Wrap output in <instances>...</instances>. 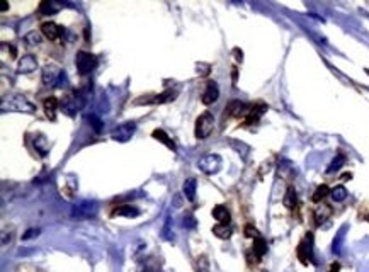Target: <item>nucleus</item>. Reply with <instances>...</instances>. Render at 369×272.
<instances>
[{
    "instance_id": "f257e3e1",
    "label": "nucleus",
    "mask_w": 369,
    "mask_h": 272,
    "mask_svg": "<svg viewBox=\"0 0 369 272\" xmlns=\"http://www.w3.org/2000/svg\"><path fill=\"white\" fill-rule=\"evenodd\" d=\"M213 128H215V118L209 111H204L198 119H196V129L194 135L198 140H206L211 135Z\"/></svg>"
},
{
    "instance_id": "f03ea898",
    "label": "nucleus",
    "mask_w": 369,
    "mask_h": 272,
    "mask_svg": "<svg viewBox=\"0 0 369 272\" xmlns=\"http://www.w3.org/2000/svg\"><path fill=\"white\" fill-rule=\"evenodd\" d=\"M85 104V99L80 92H70V94L65 95V99L61 101V109L67 112L68 116H75Z\"/></svg>"
},
{
    "instance_id": "7ed1b4c3",
    "label": "nucleus",
    "mask_w": 369,
    "mask_h": 272,
    "mask_svg": "<svg viewBox=\"0 0 369 272\" xmlns=\"http://www.w3.org/2000/svg\"><path fill=\"white\" fill-rule=\"evenodd\" d=\"M75 67H77L80 75H87L97 67V58L89 51H78L77 56H75Z\"/></svg>"
},
{
    "instance_id": "20e7f679",
    "label": "nucleus",
    "mask_w": 369,
    "mask_h": 272,
    "mask_svg": "<svg viewBox=\"0 0 369 272\" xmlns=\"http://www.w3.org/2000/svg\"><path fill=\"white\" fill-rule=\"evenodd\" d=\"M296 254H298L299 262L305 264V266H308V262H312V259H313V235L312 233H308V235L305 236V240L299 242L298 249H296Z\"/></svg>"
},
{
    "instance_id": "39448f33",
    "label": "nucleus",
    "mask_w": 369,
    "mask_h": 272,
    "mask_svg": "<svg viewBox=\"0 0 369 272\" xmlns=\"http://www.w3.org/2000/svg\"><path fill=\"white\" fill-rule=\"evenodd\" d=\"M2 108L7 109L9 108L10 111H26V112H34V106L31 104L29 101L22 97V95H10L9 97V102L3 101L2 102Z\"/></svg>"
},
{
    "instance_id": "423d86ee",
    "label": "nucleus",
    "mask_w": 369,
    "mask_h": 272,
    "mask_svg": "<svg viewBox=\"0 0 369 272\" xmlns=\"http://www.w3.org/2000/svg\"><path fill=\"white\" fill-rule=\"evenodd\" d=\"M198 165H199V168L204 172V174L213 175V174H216L220 168H221V158H220L218 155L209 153V155H206V157H203L201 160H199Z\"/></svg>"
},
{
    "instance_id": "0eeeda50",
    "label": "nucleus",
    "mask_w": 369,
    "mask_h": 272,
    "mask_svg": "<svg viewBox=\"0 0 369 272\" xmlns=\"http://www.w3.org/2000/svg\"><path fill=\"white\" fill-rule=\"evenodd\" d=\"M65 78V73L56 67V65H46L43 68V82L46 85H53V87H60L58 82Z\"/></svg>"
},
{
    "instance_id": "6e6552de",
    "label": "nucleus",
    "mask_w": 369,
    "mask_h": 272,
    "mask_svg": "<svg viewBox=\"0 0 369 272\" xmlns=\"http://www.w3.org/2000/svg\"><path fill=\"white\" fill-rule=\"evenodd\" d=\"M134 129H136V125H134L133 121L123 123V125H119L116 129H112L111 138L114 141H121V143H124V141H128L131 136H133Z\"/></svg>"
},
{
    "instance_id": "1a4fd4ad",
    "label": "nucleus",
    "mask_w": 369,
    "mask_h": 272,
    "mask_svg": "<svg viewBox=\"0 0 369 272\" xmlns=\"http://www.w3.org/2000/svg\"><path fill=\"white\" fill-rule=\"evenodd\" d=\"M218 97H220L218 85H216V82L209 80L208 85H206V89H204V92H203V95H201V102L203 104H206V106H209V104H213V102L218 101Z\"/></svg>"
},
{
    "instance_id": "9d476101",
    "label": "nucleus",
    "mask_w": 369,
    "mask_h": 272,
    "mask_svg": "<svg viewBox=\"0 0 369 272\" xmlns=\"http://www.w3.org/2000/svg\"><path fill=\"white\" fill-rule=\"evenodd\" d=\"M265 111H267V106L262 104V102H257V104L250 106L247 111V116H245V125H255Z\"/></svg>"
},
{
    "instance_id": "9b49d317",
    "label": "nucleus",
    "mask_w": 369,
    "mask_h": 272,
    "mask_svg": "<svg viewBox=\"0 0 369 272\" xmlns=\"http://www.w3.org/2000/svg\"><path fill=\"white\" fill-rule=\"evenodd\" d=\"M41 33H43L44 37H48L50 41H56L60 39V36L63 34V27L58 26L55 22H44L41 26Z\"/></svg>"
},
{
    "instance_id": "f8f14e48",
    "label": "nucleus",
    "mask_w": 369,
    "mask_h": 272,
    "mask_svg": "<svg viewBox=\"0 0 369 272\" xmlns=\"http://www.w3.org/2000/svg\"><path fill=\"white\" fill-rule=\"evenodd\" d=\"M248 108L240 101H232L225 109V118H240V116H247Z\"/></svg>"
},
{
    "instance_id": "ddd939ff",
    "label": "nucleus",
    "mask_w": 369,
    "mask_h": 272,
    "mask_svg": "<svg viewBox=\"0 0 369 272\" xmlns=\"http://www.w3.org/2000/svg\"><path fill=\"white\" fill-rule=\"evenodd\" d=\"M36 68H37V60L34 54H24L19 60V63H17V70H19L20 73H31V72H34Z\"/></svg>"
},
{
    "instance_id": "4468645a",
    "label": "nucleus",
    "mask_w": 369,
    "mask_h": 272,
    "mask_svg": "<svg viewBox=\"0 0 369 272\" xmlns=\"http://www.w3.org/2000/svg\"><path fill=\"white\" fill-rule=\"evenodd\" d=\"M174 99H175L174 91H165L151 99H138L136 104H143V102L145 104H164V102H170V101H174Z\"/></svg>"
},
{
    "instance_id": "2eb2a0df",
    "label": "nucleus",
    "mask_w": 369,
    "mask_h": 272,
    "mask_svg": "<svg viewBox=\"0 0 369 272\" xmlns=\"http://www.w3.org/2000/svg\"><path fill=\"white\" fill-rule=\"evenodd\" d=\"M95 213V204L94 202H80V204L75 208L74 215L77 216L78 219H84V218H89L91 215Z\"/></svg>"
},
{
    "instance_id": "dca6fc26",
    "label": "nucleus",
    "mask_w": 369,
    "mask_h": 272,
    "mask_svg": "<svg viewBox=\"0 0 369 272\" xmlns=\"http://www.w3.org/2000/svg\"><path fill=\"white\" fill-rule=\"evenodd\" d=\"M43 109L44 112H46V116L51 119V121H55L56 119V109H58V99L53 97V95H50V97L44 99L43 102Z\"/></svg>"
},
{
    "instance_id": "f3484780",
    "label": "nucleus",
    "mask_w": 369,
    "mask_h": 272,
    "mask_svg": "<svg viewBox=\"0 0 369 272\" xmlns=\"http://www.w3.org/2000/svg\"><path fill=\"white\" fill-rule=\"evenodd\" d=\"M330 215H332V208H330V206H327V204H322L318 209H315V211H313V221H315L316 226H320L327 218H329Z\"/></svg>"
},
{
    "instance_id": "a211bd4d",
    "label": "nucleus",
    "mask_w": 369,
    "mask_h": 272,
    "mask_svg": "<svg viewBox=\"0 0 369 272\" xmlns=\"http://www.w3.org/2000/svg\"><path fill=\"white\" fill-rule=\"evenodd\" d=\"M138 215H140V209L131 204H121L112 209V216H128V218H133V216H138Z\"/></svg>"
},
{
    "instance_id": "6ab92c4d",
    "label": "nucleus",
    "mask_w": 369,
    "mask_h": 272,
    "mask_svg": "<svg viewBox=\"0 0 369 272\" xmlns=\"http://www.w3.org/2000/svg\"><path fill=\"white\" fill-rule=\"evenodd\" d=\"M213 216H215L216 221L221 223V225H228L230 219H232V215H230V211L226 209V206H221V204H218L213 209Z\"/></svg>"
},
{
    "instance_id": "aec40b11",
    "label": "nucleus",
    "mask_w": 369,
    "mask_h": 272,
    "mask_svg": "<svg viewBox=\"0 0 369 272\" xmlns=\"http://www.w3.org/2000/svg\"><path fill=\"white\" fill-rule=\"evenodd\" d=\"M151 136H153V140L160 141V143H164L167 148H170L172 151H175V143L170 140V136H168L167 133L164 131V129H155L153 135H151Z\"/></svg>"
},
{
    "instance_id": "412c9836",
    "label": "nucleus",
    "mask_w": 369,
    "mask_h": 272,
    "mask_svg": "<svg viewBox=\"0 0 369 272\" xmlns=\"http://www.w3.org/2000/svg\"><path fill=\"white\" fill-rule=\"evenodd\" d=\"M282 204H284L288 209H295L296 208V204H298V196H296L295 187H288L284 198H282Z\"/></svg>"
},
{
    "instance_id": "4be33fe9",
    "label": "nucleus",
    "mask_w": 369,
    "mask_h": 272,
    "mask_svg": "<svg viewBox=\"0 0 369 272\" xmlns=\"http://www.w3.org/2000/svg\"><path fill=\"white\" fill-rule=\"evenodd\" d=\"M265 252H267V243H265L264 238H254V245H252V254H254L255 257H258V259H262V257L265 255Z\"/></svg>"
},
{
    "instance_id": "5701e85b",
    "label": "nucleus",
    "mask_w": 369,
    "mask_h": 272,
    "mask_svg": "<svg viewBox=\"0 0 369 272\" xmlns=\"http://www.w3.org/2000/svg\"><path fill=\"white\" fill-rule=\"evenodd\" d=\"M213 233H215V236H218V238L228 240L230 236H232V228H230L228 225H221V223H218V225L213 226Z\"/></svg>"
},
{
    "instance_id": "b1692460",
    "label": "nucleus",
    "mask_w": 369,
    "mask_h": 272,
    "mask_svg": "<svg viewBox=\"0 0 369 272\" xmlns=\"http://www.w3.org/2000/svg\"><path fill=\"white\" fill-rule=\"evenodd\" d=\"M34 148H36L37 153H39L41 157H44V155L48 153V143H46V138H44L43 135H36V136H34Z\"/></svg>"
},
{
    "instance_id": "393cba45",
    "label": "nucleus",
    "mask_w": 369,
    "mask_h": 272,
    "mask_svg": "<svg viewBox=\"0 0 369 272\" xmlns=\"http://www.w3.org/2000/svg\"><path fill=\"white\" fill-rule=\"evenodd\" d=\"M184 194L189 201H194L196 198V179H187L184 182Z\"/></svg>"
},
{
    "instance_id": "a878e982",
    "label": "nucleus",
    "mask_w": 369,
    "mask_h": 272,
    "mask_svg": "<svg viewBox=\"0 0 369 272\" xmlns=\"http://www.w3.org/2000/svg\"><path fill=\"white\" fill-rule=\"evenodd\" d=\"M329 192H330L329 185H325V184L318 185V187H316V191L313 192V196H312V201H313V202H322V199H325V198H327V194H329Z\"/></svg>"
},
{
    "instance_id": "bb28decb",
    "label": "nucleus",
    "mask_w": 369,
    "mask_h": 272,
    "mask_svg": "<svg viewBox=\"0 0 369 272\" xmlns=\"http://www.w3.org/2000/svg\"><path fill=\"white\" fill-rule=\"evenodd\" d=\"M330 194H332V199L335 202H340L347 198V191L344 185H337V187H333L332 191H330Z\"/></svg>"
},
{
    "instance_id": "cd10ccee",
    "label": "nucleus",
    "mask_w": 369,
    "mask_h": 272,
    "mask_svg": "<svg viewBox=\"0 0 369 272\" xmlns=\"http://www.w3.org/2000/svg\"><path fill=\"white\" fill-rule=\"evenodd\" d=\"M58 9V5H55L53 2H41L39 3V14L41 16H50V14H55Z\"/></svg>"
},
{
    "instance_id": "c85d7f7f",
    "label": "nucleus",
    "mask_w": 369,
    "mask_h": 272,
    "mask_svg": "<svg viewBox=\"0 0 369 272\" xmlns=\"http://www.w3.org/2000/svg\"><path fill=\"white\" fill-rule=\"evenodd\" d=\"M344 162H346V157H344V155H337V157L332 160V165L327 168V172H329V174H332V172H337L344 165Z\"/></svg>"
},
{
    "instance_id": "c756f323",
    "label": "nucleus",
    "mask_w": 369,
    "mask_h": 272,
    "mask_svg": "<svg viewBox=\"0 0 369 272\" xmlns=\"http://www.w3.org/2000/svg\"><path fill=\"white\" fill-rule=\"evenodd\" d=\"M24 39H26L29 44H39L41 43V34L36 33V31H31V33L26 34V37H24Z\"/></svg>"
},
{
    "instance_id": "7c9ffc66",
    "label": "nucleus",
    "mask_w": 369,
    "mask_h": 272,
    "mask_svg": "<svg viewBox=\"0 0 369 272\" xmlns=\"http://www.w3.org/2000/svg\"><path fill=\"white\" fill-rule=\"evenodd\" d=\"M243 233H245V236H248V238H258V232L254 225H245Z\"/></svg>"
},
{
    "instance_id": "2f4dec72",
    "label": "nucleus",
    "mask_w": 369,
    "mask_h": 272,
    "mask_svg": "<svg viewBox=\"0 0 369 272\" xmlns=\"http://www.w3.org/2000/svg\"><path fill=\"white\" fill-rule=\"evenodd\" d=\"M342 238H344V228L340 230V233L337 235V238L333 240V247H332L333 254H339V250H340V242H342Z\"/></svg>"
},
{
    "instance_id": "473e14b6",
    "label": "nucleus",
    "mask_w": 369,
    "mask_h": 272,
    "mask_svg": "<svg viewBox=\"0 0 369 272\" xmlns=\"http://www.w3.org/2000/svg\"><path fill=\"white\" fill-rule=\"evenodd\" d=\"M89 121H91V125H92V128H94L95 129V131H101V128H102V125H101V119H99V118H95V116H91V118H89Z\"/></svg>"
},
{
    "instance_id": "72a5a7b5",
    "label": "nucleus",
    "mask_w": 369,
    "mask_h": 272,
    "mask_svg": "<svg viewBox=\"0 0 369 272\" xmlns=\"http://www.w3.org/2000/svg\"><path fill=\"white\" fill-rule=\"evenodd\" d=\"M198 73L199 75H208L209 73V65L208 63H199L198 65Z\"/></svg>"
},
{
    "instance_id": "f704fd0d",
    "label": "nucleus",
    "mask_w": 369,
    "mask_h": 272,
    "mask_svg": "<svg viewBox=\"0 0 369 272\" xmlns=\"http://www.w3.org/2000/svg\"><path fill=\"white\" fill-rule=\"evenodd\" d=\"M37 233H39V230H34V228H31V230H27V233H24V235H22V238H24V240H27V238H33V236H36Z\"/></svg>"
},
{
    "instance_id": "c9c22d12",
    "label": "nucleus",
    "mask_w": 369,
    "mask_h": 272,
    "mask_svg": "<svg viewBox=\"0 0 369 272\" xmlns=\"http://www.w3.org/2000/svg\"><path fill=\"white\" fill-rule=\"evenodd\" d=\"M340 271V264L339 262H333L332 266H330V271L329 272H339Z\"/></svg>"
},
{
    "instance_id": "e433bc0d",
    "label": "nucleus",
    "mask_w": 369,
    "mask_h": 272,
    "mask_svg": "<svg viewBox=\"0 0 369 272\" xmlns=\"http://www.w3.org/2000/svg\"><path fill=\"white\" fill-rule=\"evenodd\" d=\"M233 53H235V58H237V60L242 61V50H239V48H235V50H233Z\"/></svg>"
},
{
    "instance_id": "4c0bfd02",
    "label": "nucleus",
    "mask_w": 369,
    "mask_h": 272,
    "mask_svg": "<svg viewBox=\"0 0 369 272\" xmlns=\"http://www.w3.org/2000/svg\"><path fill=\"white\" fill-rule=\"evenodd\" d=\"M233 84H237V67H233Z\"/></svg>"
},
{
    "instance_id": "58836bf2",
    "label": "nucleus",
    "mask_w": 369,
    "mask_h": 272,
    "mask_svg": "<svg viewBox=\"0 0 369 272\" xmlns=\"http://www.w3.org/2000/svg\"><path fill=\"white\" fill-rule=\"evenodd\" d=\"M351 177H352V175H351V174H344V175H342V179H344V181H349Z\"/></svg>"
},
{
    "instance_id": "ea45409f",
    "label": "nucleus",
    "mask_w": 369,
    "mask_h": 272,
    "mask_svg": "<svg viewBox=\"0 0 369 272\" xmlns=\"http://www.w3.org/2000/svg\"><path fill=\"white\" fill-rule=\"evenodd\" d=\"M7 9H9V5H7V3H5V2H3V3H2V12H5V10H7Z\"/></svg>"
},
{
    "instance_id": "a19ab883",
    "label": "nucleus",
    "mask_w": 369,
    "mask_h": 272,
    "mask_svg": "<svg viewBox=\"0 0 369 272\" xmlns=\"http://www.w3.org/2000/svg\"><path fill=\"white\" fill-rule=\"evenodd\" d=\"M368 73H369V70H368Z\"/></svg>"
}]
</instances>
